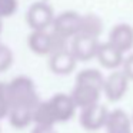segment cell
I'll return each mask as SVG.
<instances>
[{"instance_id":"obj_17","label":"cell","mask_w":133,"mask_h":133,"mask_svg":"<svg viewBox=\"0 0 133 133\" xmlns=\"http://www.w3.org/2000/svg\"><path fill=\"white\" fill-rule=\"evenodd\" d=\"M76 83L77 84H86V86L96 87L99 90H103L104 77L97 69H84L80 70L76 76Z\"/></svg>"},{"instance_id":"obj_10","label":"cell","mask_w":133,"mask_h":133,"mask_svg":"<svg viewBox=\"0 0 133 133\" xmlns=\"http://www.w3.org/2000/svg\"><path fill=\"white\" fill-rule=\"evenodd\" d=\"M109 43L117 47L120 52L126 53L133 47V27L130 24L120 23L116 24L109 33Z\"/></svg>"},{"instance_id":"obj_11","label":"cell","mask_w":133,"mask_h":133,"mask_svg":"<svg viewBox=\"0 0 133 133\" xmlns=\"http://www.w3.org/2000/svg\"><path fill=\"white\" fill-rule=\"evenodd\" d=\"M102 90L96 89L92 86H86V84H75V89L72 92V99L75 100L76 106L79 109H84V107H89L92 104L99 103V99H100Z\"/></svg>"},{"instance_id":"obj_20","label":"cell","mask_w":133,"mask_h":133,"mask_svg":"<svg viewBox=\"0 0 133 133\" xmlns=\"http://www.w3.org/2000/svg\"><path fill=\"white\" fill-rule=\"evenodd\" d=\"M17 10V0H0V17H9Z\"/></svg>"},{"instance_id":"obj_5","label":"cell","mask_w":133,"mask_h":133,"mask_svg":"<svg viewBox=\"0 0 133 133\" xmlns=\"http://www.w3.org/2000/svg\"><path fill=\"white\" fill-rule=\"evenodd\" d=\"M109 116V110L104 104L96 103L89 107H84L80 112V124L89 132H96L104 127Z\"/></svg>"},{"instance_id":"obj_16","label":"cell","mask_w":133,"mask_h":133,"mask_svg":"<svg viewBox=\"0 0 133 133\" xmlns=\"http://www.w3.org/2000/svg\"><path fill=\"white\" fill-rule=\"evenodd\" d=\"M33 123L35 124H49V126H55L57 123L49 100L47 102L39 100V103L35 106V109H33Z\"/></svg>"},{"instance_id":"obj_12","label":"cell","mask_w":133,"mask_h":133,"mask_svg":"<svg viewBox=\"0 0 133 133\" xmlns=\"http://www.w3.org/2000/svg\"><path fill=\"white\" fill-rule=\"evenodd\" d=\"M104 129L106 133H132V120L124 110L115 109L109 112Z\"/></svg>"},{"instance_id":"obj_23","label":"cell","mask_w":133,"mask_h":133,"mask_svg":"<svg viewBox=\"0 0 133 133\" xmlns=\"http://www.w3.org/2000/svg\"><path fill=\"white\" fill-rule=\"evenodd\" d=\"M2 27H3V23H2V17H0V35H2Z\"/></svg>"},{"instance_id":"obj_3","label":"cell","mask_w":133,"mask_h":133,"mask_svg":"<svg viewBox=\"0 0 133 133\" xmlns=\"http://www.w3.org/2000/svg\"><path fill=\"white\" fill-rule=\"evenodd\" d=\"M70 40H72V43L69 47L75 55V57L77 59V62H89L96 57V52H97L99 47L97 37L77 33Z\"/></svg>"},{"instance_id":"obj_1","label":"cell","mask_w":133,"mask_h":133,"mask_svg":"<svg viewBox=\"0 0 133 133\" xmlns=\"http://www.w3.org/2000/svg\"><path fill=\"white\" fill-rule=\"evenodd\" d=\"M7 97H9L10 107L22 106L35 109V106L39 103V96L36 92V86L33 80L27 76H17L12 82L6 83Z\"/></svg>"},{"instance_id":"obj_14","label":"cell","mask_w":133,"mask_h":133,"mask_svg":"<svg viewBox=\"0 0 133 133\" xmlns=\"http://www.w3.org/2000/svg\"><path fill=\"white\" fill-rule=\"evenodd\" d=\"M7 117H9V122L13 127L24 129L30 123H33V109L22 107V106H13L10 107Z\"/></svg>"},{"instance_id":"obj_4","label":"cell","mask_w":133,"mask_h":133,"mask_svg":"<svg viewBox=\"0 0 133 133\" xmlns=\"http://www.w3.org/2000/svg\"><path fill=\"white\" fill-rule=\"evenodd\" d=\"M129 77L124 75L123 70L116 69L113 73H110L107 77H104L103 83V90L104 96L107 100L110 102H117L126 95L127 89H129Z\"/></svg>"},{"instance_id":"obj_7","label":"cell","mask_w":133,"mask_h":133,"mask_svg":"<svg viewBox=\"0 0 133 133\" xmlns=\"http://www.w3.org/2000/svg\"><path fill=\"white\" fill-rule=\"evenodd\" d=\"M76 64H77V59L72 53L70 47L49 55V67L55 75H69L76 69Z\"/></svg>"},{"instance_id":"obj_13","label":"cell","mask_w":133,"mask_h":133,"mask_svg":"<svg viewBox=\"0 0 133 133\" xmlns=\"http://www.w3.org/2000/svg\"><path fill=\"white\" fill-rule=\"evenodd\" d=\"M29 49L39 56H49L52 53V36L49 30H32L27 37Z\"/></svg>"},{"instance_id":"obj_18","label":"cell","mask_w":133,"mask_h":133,"mask_svg":"<svg viewBox=\"0 0 133 133\" xmlns=\"http://www.w3.org/2000/svg\"><path fill=\"white\" fill-rule=\"evenodd\" d=\"M13 60H15L13 52L6 46V44L0 43V73L9 70L13 64Z\"/></svg>"},{"instance_id":"obj_24","label":"cell","mask_w":133,"mask_h":133,"mask_svg":"<svg viewBox=\"0 0 133 133\" xmlns=\"http://www.w3.org/2000/svg\"><path fill=\"white\" fill-rule=\"evenodd\" d=\"M0 132H2V129H0Z\"/></svg>"},{"instance_id":"obj_22","label":"cell","mask_w":133,"mask_h":133,"mask_svg":"<svg viewBox=\"0 0 133 133\" xmlns=\"http://www.w3.org/2000/svg\"><path fill=\"white\" fill-rule=\"evenodd\" d=\"M32 133H57L55 126H49V124H35Z\"/></svg>"},{"instance_id":"obj_2","label":"cell","mask_w":133,"mask_h":133,"mask_svg":"<svg viewBox=\"0 0 133 133\" xmlns=\"http://www.w3.org/2000/svg\"><path fill=\"white\" fill-rule=\"evenodd\" d=\"M53 7L44 2H36L26 13V22L32 30H49L55 19Z\"/></svg>"},{"instance_id":"obj_9","label":"cell","mask_w":133,"mask_h":133,"mask_svg":"<svg viewBox=\"0 0 133 133\" xmlns=\"http://www.w3.org/2000/svg\"><path fill=\"white\" fill-rule=\"evenodd\" d=\"M49 103L53 109V113L56 116L57 122H67L75 116L76 113V106L75 100L72 99L70 95L66 93H57L52 99H49Z\"/></svg>"},{"instance_id":"obj_6","label":"cell","mask_w":133,"mask_h":133,"mask_svg":"<svg viewBox=\"0 0 133 133\" xmlns=\"http://www.w3.org/2000/svg\"><path fill=\"white\" fill-rule=\"evenodd\" d=\"M80 16L82 15H79L77 12H73V10L62 12L55 16L50 29L60 33L64 37L72 39L80 30Z\"/></svg>"},{"instance_id":"obj_19","label":"cell","mask_w":133,"mask_h":133,"mask_svg":"<svg viewBox=\"0 0 133 133\" xmlns=\"http://www.w3.org/2000/svg\"><path fill=\"white\" fill-rule=\"evenodd\" d=\"M9 110H10V103H9V97H7L6 83L0 82V120L3 117H7Z\"/></svg>"},{"instance_id":"obj_8","label":"cell","mask_w":133,"mask_h":133,"mask_svg":"<svg viewBox=\"0 0 133 133\" xmlns=\"http://www.w3.org/2000/svg\"><path fill=\"white\" fill-rule=\"evenodd\" d=\"M96 59L99 63L109 70H116L123 64L124 53L120 52L117 47H115L112 43H99L97 52H96Z\"/></svg>"},{"instance_id":"obj_15","label":"cell","mask_w":133,"mask_h":133,"mask_svg":"<svg viewBox=\"0 0 133 133\" xmlns=\"http://www.w3.org/2000/svg\"><path fill=\"white\" fill-rule=\"evenodd\" d=\"M102 32H103V20L97 15L87 13V15L80 16V30H79V33L99 39Z\"/></svg>"},{"instance_id":"obj_21","label":"cell","mask_w":133,"mask_h":133,"mask_svg":"<svg viewBox=\"0 0 133 133\" xmlns=\"http://www.w3.org/2000/svg\"><path fill=\"white\" fill-rule=\"evenodd\" d=\"M122 70H123L124 75L129 77V80H133V55H130L129 57H126L123 60Z\"/></svg>"}]
</instances>
